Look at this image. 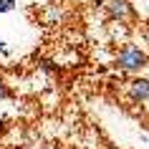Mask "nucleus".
<instances>
[{
    "mask_svg": "<svg viewBox=\"0 0 149 149\" xmlns=\"http://www.w3.org/2000/svg\"><path fill=\"white\" fill-rule=\"evenodd\" d=\"M116 66L121 71H129V73L141 71L147 66V53H144L141 48H136V46H124L119 51V56H116Z\"/></svg>",
    "mask_w": 149,
    "mask_h": 149,
    "instance_id": "obj_1",
    "label": "nucleus"
},
{
    "mask_svg": "<svg viewBox=\"0 0 149 149\" xmlns=\"http://www.w3.org/2000/svg\"><path fill=\"white\" fill-rule=\"evenodd\" d=\"M106 13H109L111 20H126V18H132L134 8L129 0H109L106 3Z\"/></svg>",
    "mask_w": 149,
    "mask_h": 149,
    "instance_id": "obj_2",
    "label": "nucleus"
},
{
    "mask_svg": "<svg viewBox=\"0 0 149 149\" xmlns=\"http://www.w3.org/2000/svg\"><path fill=\"white\" fill-rule=\"evenodd\" d=\"M129 99L134 104H144L149 101V79H134L129 84Z\"/></svg>",
    "mask_w": 149,
    "mask_h": 149,
    "instance_id": "obj_3",
    "label": "nucleus"
},
{
    "mask_svg": "<svg viewBox=\"0 0 149 149\" xmlns=\"http://www.w3.org/2000/svg\"><path fill=\"white\" fill-rule=\"evenodd\" d=\"M13 96V91H10V86L5 84V79L0 76V101H5V99H10Z\"/></svg>",
    "mask_w": 149,
    "mask_h": 149,
    "instance_id": "obj_4",
    "label": "nucleus"
},
{
    "mask_svg": "<svg viewBox=\"0 0 149 149\" xmlns=\"http://www.w3.org/2000/svg\"><path fill=\"white\" fill-rule=\"evenodd\" d=\"M13 8H15V0H0V15L3 13H10Z\"/></svg>",
    "mask_w": 149,
    "mask_h": 149,
    "instance_id": "obj_5",
    "label": "nucleus"
},
{
    "mask_svg": "<svg viewBox=\"0 0 149 149\" xmlns=\"http://www.w3.org/2000/svg\"><path fill=\"white\" fill-rule=\"evenodd\" d=\"M0 53H5V40L0 38Z\"/></svg>",
    "mask_w": 149,
    "mask_h": 149,
    "instance_id": "obj_6",
    "label": "nucleus"
}]
</instances>
